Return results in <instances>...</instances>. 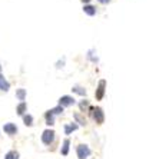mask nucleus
I'll return each instance as SVG.
<instances>
[{
  "instance_id": "6e6552de",
  "label": "nucleus",
  "mask_w": 159,
  "mask_h": 159,
  "mask_svg": "<svg viewBox=\"0 0 159 159\" xmlns=\"http://www.w3.org/2000/svg\"><path fill=\"white\" fill-rule=\"evenodd\" d=\"M26 112H27L26 102H20V103L17 105V107H16V113H17V115H20V116H23Z\"/></svg>"
},
{
  "instance_id": "412c9836",
  "label": "nucleus",
  "mask_w": 159,
  "mask_h": 159,
  "mask_svg": "<svg viewBox=\"0 0 159 159\" xmlns=\"http://www.w3.org/2000/svg\"><path fill=\"white\" fill-rule=\"evenodd\" d=\"M89 2H90V0H82V3H85V4H88Z\"/></svg>"
},
{
  "instance_id": "f8f14e48",
  "label": "nucleus",
  "mask_w": 159,
  "mask_h": 159,
  "mask_svg": "<svg viewBox=\"0 0 159 159\" xmlns=\"http://www.w3.org/2000/svg\"><path fill=\"white\" fill-rule=\"evenodd\" d=\"M44 118H46V125L48 126H53L55 125V116L50 113V111H48L44 113Z\"/></svg>"
},
{
  "instance_id": "423d86ee",
  "label": "nucleus",
  "mask_w": 159,
  "mask_h": 159,
  "mask_svg": "<svg viewBox=\"0 0 159 159\" xmlns=\"http://www.w3.org/2000/svg\"><path fill=\"white\" fill-rule=\"evenodd\" d=\"M3 130H4V133H6V135L13 136V135H16V133H17V126H16L15 123L9 122V123H6V125L3 126Z\"/></svg>"
},
{
  "instance_id": "ddd939ff",
  "label": "nucleus",
  "mask_w": 159,
  "mask_h": 159,
  "mask_svg": "<svg viewBox=\"0 0 159 159\" xmlns=\"http://www.w3.org/2000/svg\"><path fill=\"white\" fill-rule=\"evenodd\" d=\"M16 98L20 102H25V99H26V89H17L16 90Z\"/></svg>"
},
{
  "instance_id": "6ab92c4d",
  "label": "nucleus",
  "mask_w": 159,
  "mask_h": 159,
  "mask_svg": "<svg viewBox=\"0 0 159 159\" xmlns=\"http://www.w3.org/2000/svg\"><path fill=\"white\" fill-rule=\"evenodd\" d=\"M79 107H80V111H86V109H89V100H82L80 103H79Z\"/></svg>"
},
{
  "instance_id": "9b49d317",
  "label": "nucleus",
  "mask_w": 159,
  "mask_h": 159,
  "mask_svg": "<svg viewBox=\"0 0 159 159\" xmlns=\"http://www.w3.org/2000/svg\"><path fill=\"white\" fill-rule=\"evenodd\" d=\"M69 146H70V141L66 138V139L63 141V143H62V149H60V153H62L63 156H66L67 153H69Z\"/></svg>"
},
{
  "instance_id": "20e7f679",
  "label": "nucleus",
  "mask_w": 159,
  "mask_h": 159,
  "mask_svg": "<svg viewBox=\"0 0 159 159\" xmlns=\"http://www.w3.org/2000/svg\"><path fill=\"white\" fill-rule=\"evenodd\" d=\"M75 103H76L75 98L69 96V95H65V96H62L59 99V106H62L63 109H65V107H69V106H73Z\"/></svg>"
},
{
  "instance_id": "aec40b11",
  "label": "nucleus",
  "mask_w": 159,
  "mask_h": 159,
  "mask_svg": "<svg viewBox=\"0 0 159 159\" xmlns=\"http://www.w3.org/2000/svg\"><path fill=\"white\" fill-rule=\"evenodd\" d=\"M99 3H102V4H107V3H111L112 0H98Z\"/></svg>"
},
{
  "instance_id": "9d476101",
  "label": "nucleus",
  "mask_w": 159,
  "mask_h": 159,
  "mask_svg": "<svg viewBox=\"0 0 159 159\" xmlns=\"http://www.w3.org/2000/svg\"><path fill=\"white\" fill-rule=\"evenodd\" d=\"M83 11H85L88 16H95L96 15V7L92 6V4H85V6H83Z\"/></svg>"
},
{
  "instance_id": "7ed1b4c3",
  "label": "nucleus",
  "mask_w": 159,
  "mask_h": 159,
  "mask_svg": "<svg viewBox=\"0 0 159 159\" xmlns=\"http://www.w3.org/2000/svg\"><path fill=\"white\" fill-rule=\"evenodd\" d=\"M76 153H78V158L79 159H88L89 156H90V153H92V151H90V148H89L88 145H79L78 148H76Z\"/></svg>"
},
{
  "instance_id": "1a4fd4ad",
  "label": "nucleus",
  "mask_w": 159,
  "mask_h": 159,
  "mask_svg": "<svg viewBox=\"0 0 159 159\" xmlns=\"http://www.w3.org/2000/svg\"><path fill=\"white\" fill-rule=\"evenodd\" d=\"M79 129V125H76V123H67V125H65V135H70L72 132H75V130Z\"/></svg>"
},
{
  "instance_id": "f03ea898",
  "label": "nucleus",
  "mask_w": 159,
  "mask_h": 159,
  "mask_svg": "<svg viewBox=\"0 0 159 159\" xmlns=\"http://www.w3.org/2000/svg\"><path fill=\"white\" fill-rule=\"evenodd\" d=\"M55 138H56V133L53 129H46V130H43V133H42V142H43L44 145H48V146L53 143Z\"/></svg>"
},
{
  "instance_id": "f257e3e1",
  "label": "nucleus",
  "mask_w": 159,
  "mask_h": 159,
  "mask_svg": "<svg viewBox=\"0 0 159 159\" xmlns=\"http://www.w3.org/2000/svg\"><path fill=\"white\" fill-rule=\"evenodd\" d=\"M89 111H90V115H92L93 120H95L96 123L102 125V123L105 122V113H103V109H102V107H92V106H89Z\"/></svg>"
},
{
  "instance_id": "4be33fe9",
  "label": "nucleus",
  "mask_w": 159,
  "mask_h": 159,
  "mask_svg": "<svg viewBox=\"0 0 159 159\" xmlns=\"http://www.w3.org/2000/svg\"><path fill=\"white\" fill-rule=\"evenodd\" d=\"M0 72H2V66H0Z\"/></svg>"
},
{
  "instance_id": "a211bd4d",
  "label": "nucleus",
  "mask_w": 159,
  "mask_h": 159,
  "mask_svg": "<svg viewBox=\"0 0 159 159\" xmlns=\"http://www.w3.org/2000/svg\"><path fill=\"white\" fill-rule=\"evenodd\" d=\"M50 113H52L53 116H56V115H62V113H63V107L57 105V106H56V107H53V109H50Z\"/></svg>"
},
{
  "instance_id": "dca6fc26",
  "label": "nucleus",
  "mask_w": 159,
  "mask_h": 159,
  "mask_svg": "<svg viewBox=\"0 0 159 159\" xmlns=\"http://www.w3.org/2000/svg\"><path fill=\"white\" fill-rule=\"evenodd\" d=\"M72 90H73L75 93H78V95H80V96H86V89H83L82 86H79V85L73 86V88H72Z\"/></svg>"
},
{
  "instance_id": "2eb2a0df",
  "label": "nucleus",
  "mask_w": 159,
  "mask_h": 159,
  "mask_svg": "<svg viewBox=\"0 0 159 159\" xmlns=\"http://www.w3.org/2000/svg\"><path fill=\"white\" fill-rule=\"evenodd\" d=\"M23 122H25L26 126H32L33 125V116L29 115V113H25L23 115Z\"/></svg>"
},
{
  "instance_id": "4468645a",
  "label": "nucleus",
  "mask_w": 159,
  "mask_h": 159,
  "mask_svg": "<svg viewBox=\"0 0 159 159\" xmlns=\"http://www.w3.org/2000/svg\"><path fill=\"white\" fill-rule=\"evenodd\" d=\"M73 119L76 120V123H79L80 126H86V119L80 115V113H75L73 115Z\"/></svg>"
},
{
  "instance_id": "39448f33",
  "label": "nucleus",
  "mask_w": 159,
  "mask_h": 159,
  "mask_svg": "<svg viewBox=\"0 0 159 159\" xmlns=\"http://www.w3.org/2000/svg\"><path fill=\"white\" fill-rule=\"evenodd\" d=\"M105 89H106V80L105 79H100L99 83H98V89H96V99L98 100H102L105 96Z\"/></svg>"
},
{
  "instance_id": "f3484780",
  "label": "nucleus",
  "mask_w": 159,
  "mask_h": 159,
  "mask_svg": "<svg viewBox=\"0 0 159 159\" xmlns=\"http://www.w3.org/2000/svg\"><path fill=\"white\" fill-rule=\"evenodd\" d=\"M4 159H19V152L17 151H9L6 155H4Z\"/></svg>"
},
{
  "instance_id": "0eeeda50",
  "label": "nucleus",
  "mask_w": 159,
  "mask_h": 159,
  "mask_svg": "<svg viewBox=\"0 0 159 159\" xmlns=\"http://www.w3.org/2000/svg\"><path fill=\"white\" fill-rule=\"evenodd\" d=\"M9 89H10V83L6 78H4L3 75L0 73V90H3V92H7Z\"/></svg>"
}]
</instances>
